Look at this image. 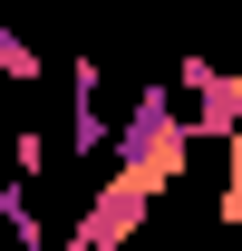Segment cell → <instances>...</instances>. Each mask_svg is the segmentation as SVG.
Returning a JSON list of instances; mask_svg holds the SVG:
<instances>
[{
	"mask_svg": "<svg viewBox=\"0 0 242 251\" xmlns=\"http://www.w3.org/2000/svg\"><path fill=\"white\" fill-rule=\"evenodd\" d=\"M184 155H194V116L175 106V87H136V106L117 126V174H136L146 193H165L184 174Z\"/></svg>",
	"mask_w": 242,
	"mask_h": 251,
	"instance_id": "cell-1",
	"label": "cell"
},
{
	"mask_svg": "<svg viewBox=\"0 0 242 251\" xmlns=\"http://www.w3.org/2000/svg\"><path fill=\"white\" fill-rule=\"evenodd\" d=\"M146 203H155V193L136 184V174H107V184L88 193V213L68 222V251H126L136 222H146Z\"/></svg>",
	"mask_w": 242,
	"mask_h": 251,
	"instance_id": "cell-2",
	"label": "cell"
},
{
	"mask_svg": "<svg viewBox=\"0 0 242 251\" xmlns=\"http://www.w3.org/2000/svg\"><path fill=\"white\" fill-rule=\"evenodd\" d=\"M107 68H97V49H78L68 58V155L78 164H97V155H117V126H107Z\"/></svg>",
	"mask_w": 242,
	"mask_h": 251,
	"instance_id": "cell-3",
	"label": "cell"
},
{
	"mask_svg": "<svg viewBox=\"0 0 242 251\" xmlns=\"http://www.w3.org/2000/svg\"><path fill=\"white\" fill-rule=\"evenodd\" d=\"M184 97H204L194 106V135H233L242 126V68H213L204 49H184Z\"/></svg>",
	"mask_w": 242,
	"mask_h": 251,
	"instance_id": "cell-4",
	"label": "cell"
},
{
	"mask_svg": "<svg viewBox=\"0 0 242 251\" xmlns=\"http://www.w3.org/2000/svg\"><path fill=\"white\" fill-rule=\"evenodd\" d=\"M0 232H10L20 251L49 242V232H39V203H30V174H0Z\"/></svg>",
	"mask_w": 242,
	"mask_h": 251,
	"instance_id": "cell-5",
	"label": "cell"
},
{
	"mask_svg": "<svg viewBox=\"0 0 242 251\" xmlns=\"http://www.w3.org/2000/svg\"><path fill=\"white\" fill-rule=\"evenodd\" d=\"M39 68H49V58H39V39L0 20V77H10V87H39Z\"/></svg>",
	"mask_w": 242,
	"mask_h": 251,
	"instance_id": "cell-6",
	"label": "cell"
},
{
	"mask_svg": "<svg viewBox=\"0 0 242 251\" xmlns=\"http://www.w3.org/2000/svg\"><path fill=\"white\" fill-rule=\"evenodd\" d=\"M223 232H242V126L223 135Z\"/></svg>",
	"mask_w": 242,
	"mask_h": 251,
	"instance_id": "cell-7",
	"label": "cell"
},
{
	"mask_svg": "<svg viewBox=\"0 0 242 251\" xmlns=\"http://www.w3.org/2000/svg\"><path fill=\"white\" fill-rule=\"evenodd\" d=\"M10 174H30V184L49 174V135H39V126H20V135H10Z\"/></svg>",
	"mask_w": 242,
	"mask_h": 251,
	"instance_id": "cell-8",
	"label": "cell"
}]
</instances>
